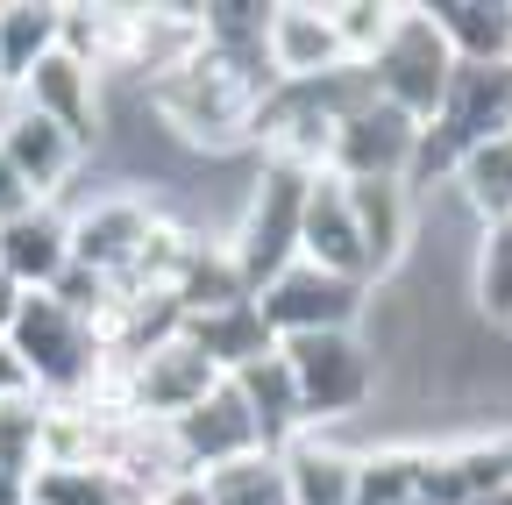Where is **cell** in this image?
<instances>
[{
    "label": "cell",
    "instance_id": "6da1fadb",
    "mask_svg": "<svg viewBox=\"0 0 512 505\" xmlns=\"http://www.w3.org/2000/svg\"><path fill=\"white\" fill-rule=\"evenodd\" d=\"M264 93H271L264 57H235V50H221V43H200L178 72L150 79L157 121H164L185 150H207V157L249 150V129H256Z\"/></svg>",
    "mask_w": 512,
    "mask_h": 505
},
{
    "label": "cell",
    "instance_id": "7a4b0ae2",
    "mask_svg": "<svg viewBox=\"0 0 512 505\" xmlns=\"http://www.w3.org/2000/svg\"><path fill=\"white\" fill-rule=\"evenodd\" d=\"M505 129H512V65H456V79H448L434 121L420 129V143H413L406 193H413V185H448L470 150H484Z\"/></svg>",
    "mask_w": 512,
    "mask_h": 505
},
{
    "label": "cell",
    "instance_id": "3957f363",
    "mask_svg": "<svg viewBox=\"0 0 512 505\" xmlns=\"http://www.w3.org/2000/svg\"><path fill=\"white\" fill-rule=\"evenodd\" d=\"M278 363L292 377V399H299L306 434H328L335 420H349V413H363L377 399V356L363 349L356 328L292 335V342H278Z\"/></svg>",
    "mask_w": 512,
    "mask_h": 505
},
{
    "label": "cell",
    "instance_id": "277c9868",
    "mask_svg": "<svg viewBox=\"0 0 512 505\" xmlns=\"http://www.w3.org/2000/svg\"><path fill=\"white\" fill-rule=\"evenodd\" d=\"M8 349L29 377V392L36 399H86L93 385V363H100V342L86 335V321L72 306H57L50 292H22V313H15V328H8Z\"/></svg>",
    "mask_w": 512,
    "mask_h": 505
},
{
    "label": "cell",
    "instance_id": "5b68a950",
    "mask_svg": "<svg viewBox=\"0 0 512 505\" xmlns=\"http://www.w3.org/2000/svg\"><path fill=\"white\" fill-rule=\"evenodd\" d=\"M363 79H370V93H377L384 107H399L413 129H427L434 107H441V93H448V79H456V50L441 43V29L427 22L420 0H406L392 43L363 65Z\"/></svg>",
    "mask_w": 512,
    "mask_h": 505
},
{
    "label": "cell",
    "instance_id": "8992f818",
    "mask_svg": "<svg viewBox=\"0 0 512 505\" xmlns=\"http://www.w3.org/2000/svg\"><path fill=\"white\" fill-rule=\"evenodd\" d=\"M299 200H306V178L264 164L256 193L242 200L235 235L221 242V249H228V264H235V278H242L249 292H264L285 264H299Z\"/></svg>",
    "mask_w": 512,
    "mask_h": 505
},
{
    "label": "cell",
    "instance_id": "52a82bcc",
    "mask_svg": "<svg viewBox=\"0 0 512 505\" xmlns=\"http://www.w3.org/2000/svg\"><path fill=\"white\" fill-rule=\"evenodd\" d=\"M256 299V321H264L278 342L292 335H335V328H356L363 306H370V285H349V278H328L313 264H285Z\"/></svg>",
    "mask_w": 512,
    "mask_h": 505
},
{
    "label": "cell",
    "instance_id": "ba28073f",
    "mask_svg": "<svg viewBox=\"0 0 512 505\" xmlns=\"http://www.w3.org/2000/svg\"><path fill=\"white\" fill-rule=\"evenodd\" d=\"M150 228H157V207L143 193H107L93 200L86 214H64V235H72V271H93L107 285H128L150 249Z\"/></svg>",
    "mask_w": 512,
    "mask_h": 505
},
{
    "label": "cell",
    "instance_id": "9c48e42d",
    "mask_svg": "<svg viewBox=\"0 0 512 505\" xmlns=\"http://www.w3.org/2000/svg\"><path fill=\"white\" fill-rule=\"evenodd\" d=\"M221 385V370L192 349L185 335H164V342H150L143 356H128V392H121V406H128V420H185L192 406H200L207 392Z\"/></svg>",
    "mask_w": 512,
    "mask_h": 505
},
{
    "label": "cell",
    "instance_id": "30bf717a",
    "mask_svg": "<svg viewBox=\"0 0 512 505\" xmlns=\"http://www.w3.org/2000/svg\"><path fill=\"white\" fill-rule=\"evenodd\" d=\"M264 72H271V86H320V79L349 72L335 15L313 8V0H278V8H264Z\"/></svg>",
    "mask_w": 512,
    "mask_h": 505
},
{
    "label": "cell",
    "instance_id": "8fae6325",
    "mask_svg": "<svg viewBox=\"0 0 512 505\" xmlns=\"http://www.w3.org/2000/svg\"><path fill=\"white\" fill-rule=\"evenodd\" d=\"M299 264L328 271V278H349V285H370L363 242H356V214H349V185L335 171H313L306 178V200H299Z\"/></svg>",
    "mask_w": 512,
    "mask_h": 505
},
{
    "label": "cell",
    "instance_id": "7c38bea8",
    "mask_svg": "<svg viewBox=\"0 0 512 505\" xmlns=\"http://www.w3.org/2000/svg\"><path fill=\"white\" fill-rule=\"evenodd\" d=\"M413 143H420V129L399 114V107H384L377 93L363 100V107H349L342 114V136H335V178H399L406 185V171H413Z\"/></svg>",
    "mask_w": 512,
    "mask_h": 505
},
{
    "label": "cell",
    "instance_id": "4fadbf2b",
    "mask_svg": "<svg viewBox=\"0 0 512 505\" xmlns=\"http://www.w3.org/2000/svg\"><path fill=\"white\" fill-rule=\"evenodd\" d=\"M171 441H178V463H185V477H200V470H221V463H235V456H256L264 449V434H256V420H249V406H242V392L221 385L192 406L185 420H171Z\"/></svg>",
    "mask_w": 512,
    "mask_h": 505
},
{
    "label": "cell",
    "instance_id": "5bb4252c",
    "mask_svg": "<svg viewBox=\"0 0 512 505\" xmlns=\"http://www.w3.org/2000/svg\"><path fill=\"white\" fill-rule=\"evenodd\" d=\"M349 185V214H356V242L370 264V292L392 285L406 249H413V193L399 178H342Z\"/></svg>",
    "mask_w": 512,
    "mask_h": 505
},
{
    "label": "cell",
    "instance_id": "9a60e30c",
    "mask_svg": "<svg viewBox=\"0 0 512 505\" xmlns=\"http://www.w3.org/2000/svg\"><path fill=\"white\" fill-rule=\"evenodd\" d=\"M22 93H29V114H43V121H57L72 143H86L93 150V136H100V72L86 65V57H72V50H50L43 65L22 79Z\"/></svg>",
    "mask_w": 512,
    "mask_h": 505
},
{
    "label": "cell",
    "instance_id": "2e32d148",
    "mask_svg": "<svg viewBox=\"0 0 512 505\" xmlns=\"http://www.w3.org/2000/svg\"><path fill=\"white\" fill-rule=\"evenodd\" d=\"M72 271V235H64L57 207H29L15 221H0V278L22 292H50Z\"/></svg>",
    "mask_w": 512,
    "mask_h": 505
},
{
    "label": "cell",
    "instance_id": "e0dca14e",
    "mask_svg": "<svg viewBox=\"0 0 512 505\" xmlns=\"http://www.w3.org/2000/svg\"><path fill=\"white\" fill-rule=\"evenodd\" d=\"M0 157L15 164V178L29 185V200L36 207H50L64 185H72V171L86 164V143H72L57 129V121H43V114H22L8 136H0Z\"/></svg>",
    "mask_w": 512,
    "mask_h": 505
},
{
    "label": "cell",
    "instance_id": "ac0fdd59",
    "mask_svg": "<svg viewBox=\"0 0 512 505\" xmlns=\"http://www.w3.org/2000/svg\"><path fill=\"white\" fill-rule=\"evenodd\" d=\"M456 65H512V0H420Z\"/></svg>",
    "mask_w": 512,
    "mask_h": 505
},
{
    "label": "cell",
    "instance_id": "d6986e66",
    "mask_svg": "<svg viewBox=\"0 0 512 505\" xmlns=\"http://www.w3.org/2000/svg\"><path fill=\"white\" fill-rule=\"evenodd\" d=\"M278 463H285V498L292 505H349V491H356V449H342L335 434L285 441Z\"/></svg>",
    "mask_w": 512,
    "mask_h": 505
},
{
    "label": "cell",
    "instance_id": "ffe728a7",
    "mask_svg": "<svg viewBox=\"0 0 512 505\" xmlns=\"http://www.w3.org/2000/svg\"><path fill=\"white\" fill-rule=\"evenodd\" d=\"M178 335L200 349L221 377H235V370H249V363L278 356V335L256 321V299H235V306H221V313H200V321H178Z\"/></svg>",
    "mask_w": 512,
    "mask_h": 505
},
{
    "label": "cell",
    "instance_id": "44dd1931",
    "mask_svg": "<svg viewBox=\"0 0 512 505\" xmlns=\"http://www.w3.org/2000/svg\"><path fill=\"white\" fill-rule=\"evenodd\" d=\"M57 29H64V8H50V0H8L0 8V79L22 86L57 50Z\"/></svg>",
    "mask_w": 512,
    "mask_h": 505
},
{
    "label": "cell",
    "instance_id": "7402d4cb",
    "mask_svg": "<svg viewBox=\"0 0 512 505\" xmlns=\"http://www.w3.org/2000/svg\"><path fill=\"white\" fill-rule=\"evenodd\" d=\"M420 463H427V449H413V441L356 449V491H349V505H413L420 498Z\"/></svg>",
    "mask_w": 512,
    "mask_h": 505
},
{
    "label": "cell",
    "instance_id": "603a6c76",
    "mask_svg": "<svg viewBox=\"0 0 512 505\" xmlns=\"http://www.w3.org/2000/svg\"><path fill=\"white\" fill-rule=\"evenodd\" d=\"M448 185L463 193V207H470L477 221H512V129L491 136L484 150H470Z\"/></svg>",
    "mask_w": 512,
    "mask_h": 505
},
{
    "label": "cell",
    "instance_id": "cb8c5ba5",
    "mask_svg": "<svg viewBox=\"0 0 512 505\" xmlns=\"http://www.w3.org/2000/svg\"><path fill=\"white\" fill-rule=\"evenodd\" d=\"M192 484H200L207 505H292V498H285V463H278L271 449L235 456V463H221V470H200Z\"/></svg>",
    "mask_w": 512,
    "mask_h": 505
},
{
    "label": "cell",
    "instance_id": "d4e9b609",
    "mask_svg": "<svg viewBox=\"0 0 512 505\" xmlns=\"http://www.w3.org/2000/svg\"><path fill=\"white\" fill-rule=\"evenodd\" d=\"M470 299L491 328H512V221H484L477 264H470Z\"/></svg>",
    "mask_w": 512,
    "mask_h": 505
},
{
    "label": "cell",
    "instance_id": "484cf974",
    "mask_svg": "<svg viewBox=\"0 0 512 505\" xmlns=\"http://www.w3.org/2000/svg\"><path fill=\"white\" fill-rule=\"evenodd\" d=\"M29 505H150V498L114 470H36Z\"/></svg>",
    "mask_w": 512,
    "mask_h": 505
},
{
    "label": "cell",
    "instance_id": "4316f807",
    "mask_svg": "<svg viewBox=\"0 0 512 505\" xmlns=\"http://www.w3.org/2000/svg\"><path fill=\"white\" fill-rule=\"evenodd\" d=\"M399 8L406 0H335V36H342V57H349V72H363L370 57L392 43V29H399Z\"/></svg>",
    "mask_w": 512,
    "mask_h": 505
},
{
    "label": "cell",
    "instance_id": "83f0119b",
    "mask_svg": "<svg viewBox=\"0 0 512 505\" xmlns=\"http://www.w3.org/2000/svg\"><path fill=\"white\" fill-rule=\"evenodd\" d=\"M0 470L22 477V484L43 470V399L36 392H8V399H0Z\"/></svg>",
    "mask_w": 512,
    "mask_h": 505
},
{
    "label": "cell",
    "instance_id": "f1b7e54d",
    "mask_svg": "<svg viewBox=\"0 0 512 505\" xmlns=\"http://www.w3.org/2000/svg\"><path fill=\"white\" fill-rule=\"evenodd\" d=\"M36 200H29V185L15 178V164L8 157H0V221H15V214H29Z\"/></svg>",
    "mask_w": 512,
    "mask_h": 505
},
{
    "label": "cell",
    "instance_id": "f546056e",
    "mask_svg": "<svg viewBox=\"0 0 512 505\" xmlns=\"http://www.w3.org/2000/svg\"><path fill=\"white\" fill-rule=\"evenodd\" d=\"M22 114H29V93H22L15 79H0V136H8V129H15Z\"/></svg>",
    "mask_w": 512,
    "mask_h": 505
},
{
    "label": "cell",
    "instance_id": "4dcf8cb0",
    "mask_svg": "<svg viewBox=\"0 0 512 505\" xmlns=\"http://www.w3.org/2000/svg\"><path fill=\"white\" fill-rule=\"evenodd\" d=\"M8 392H29V377H22V363H15V349H8V342H0V399H8Z\"/></svg>",
    "mask_w": 512,
    "mask_h": 505
},
{
    "label": "cell",
    "instance_id": "1f68e13d",
    "mask_svg": "<svg viewBox=\"0 0 512 505\" xmlns=\"http://www.w3.org/2000/svg\"><path fill=\"white\" fill-rule=\"evenodd\" d=\"M15 313H22V285H8V278H0V342H8V328H15Z\"/></svg>",
    "mask_w": 512,
    "mask_h": 505
},
{
    "label": "cell",
    "instance_id": "d6a6232c",
    "mask_svg": "<svg viewBox=\"0 0 512 505\" xmlns=\"http://www.w3.org/2000/svg\"><path fill=\"white\" fill-rule=\"evenodd\" d=\"M150 505H207V498H200V484L185 477V484H164V491H157Z\"/></svg>",
    "mask_w": 512,
    "mask_h": 505
},
{
    "label": "cell",
    "instance_id": "836d02e7",
    "mask_svg": "<svg viewBox=\"0 0 512 505\" xmlns=\"http://www.w3.org/2000/svg\"><path fill=\"white\" fill-rule=\"evenodd\" d=\"M0 505H29V484H22V477H8V470H0Z\"/></svg>",
    "mask_w": 512,
    "mask_h": 505
},
{
    "label": "cell",
    "instance_id": "e575fe53",
    "mask_svg": "<svg viewBox=\"0 0 512 505\" xmlns=\"http://www.w3.org/2000/svg\"><path fill=\"white\" fill-rule=\"evenodd\" d=\"M477 505H512V484H505V491H491V498H477Z\"/></svg>",
    "mask_w": 512,
    "mask_h": 505
}]
</instances>
